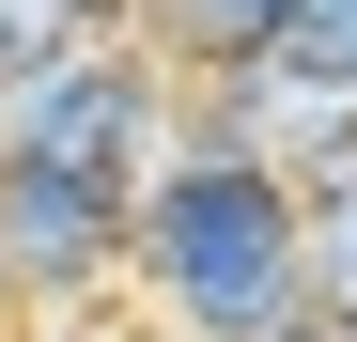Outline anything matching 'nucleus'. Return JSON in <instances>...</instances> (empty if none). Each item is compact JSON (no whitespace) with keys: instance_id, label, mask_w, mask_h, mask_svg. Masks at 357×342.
Returning a JSON list of instances; mask_svg holds the SVG:
<instances>
[{"instance_id":"f257e3e1","label":"nucleus","mask_w":357,"mask_h":342,"mask_svg":"<svg viewBox=\"0 0 357 342\" xmlns=\"http://www.w3.org/2000/svg\"><path fill=\"white\" fill-rule=\"evenodd\" d=\"M125 311L187 327V342H280L295 311H326L311 187L280 156H171L140 187V296Z\"/></svg>"},{"instance_id":"423d86ee","label":"nucleus","mask_w":357,"mask_h":342,"mask_svg":"<svg viewBox=\"0 0 357 342\" xmlns=\"http://www.w3.org/2000/svg\"><path fill=\"white\" fill-rule=\"evenodd\" d=\"M0 342H31V327H16V311H0Z\"/></svg>"},{"instance_id":"20e7f679","label":"nucleus","mask_w":357,"mask_h":342,"mask_svg":"<svg viewBox=\"0 0 357 342\" xmlns=\"http://www.w3.org/2000/svg\"><path fill=\"white\" fill-rule=\"evenodd\" d=\"M295 187H311V265H326V311L357 327V140H342V156H311Z\"/></svg>"},{"instance_id":"7ed1b4c3","label":"nucleus","mask_w":357,"mask_h":342,"mask_svg":"<svg viewBox=\"0 0 357 342\" xmlns=\"http://www.w3.org/2000/svg\"><path fill=\"white\" fill-rule=\"evenodd\" d=\"M171 78H218V63H280V31H295V0H140L125 16Z\"/></svg>"},{"instance_id":"39448f33","label":"nucleus","mask_w":357,"mask_h":342,"mask_svg":"<svg viewBox=\"0 0 357 342\" xmlns=\"http://www.w3.org/2000/svg\"><path fill=\"white\" fill-rule=\"evenodd\" d=\"M78 342H187V327H155V311H109V327H78Z\"/></svg>"},{"instance_id":"f03ea898","label":"nucleus","mask_w":357,"mask_h":342,"mask_svg":"<svg viewBox=\"0 0 357 342\" xmlns=\"http://www.w3.org/2000/svg\"><path fill=\"white\" fill-rule=\"evenodd\" d=\"M0 156H31V171H78V187H155L171 171V63L140 31H93L78 63H47L16 109H0Z\"/></svg>"}]
</instances>
